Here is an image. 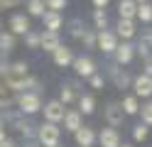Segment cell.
Wrapping results in <instances>:
<instances>
[{
	"label": "cell",
	"mask_w": 152,
	"mask_h": 147,
	"mask_svg": "<svg viewBox=\"0 0 152 147\" xmlns=\"http://www.w3.org/2000/svg\"><path fill=\"white\" fill-rule=\"evenodd\" d=\"M15 105H17V113L34 115V113L42 110V96H39V93H17Z\"/></svg>",
	"instance_id": "1"
},
{
	"label": "cell",
	"mask_w": 152,
	"mask_h": 147,
	"mask_svg": "<svg viewBox=\"0 0 152 147\" xmlns=\"http://www.w3.org/2000/svg\"><path fill=\"white\" fill-rule=\"evenodd\" d=\"M37 140H39L42 147H54L61 140V130L56 125H52V123H42L37 127Z\"/></svg>",
	"instance_id": "2"
},
{
	"label": "cell",
	"mask_w": 152,
	"mask_h": 147,
	"mask_svg": "<svg viewBox=\"0 0 152 147\" xmlns=\"http://www.w3.org/2000/svg\"><path fill=\"white\" fill-rule=\"evenodd\" d=\"M120 39L115 37V32L113 29H98L96 32V49L103 54H113L115 52V47H118Z\"/></svg>",
	"instance_id": "3"
},
{
	"label": "cell",
	"mask_w": 152,
	"mask_h": 147,
	"mask_svg": "<svg viewBox=\"0 0 152 147\" xmlns=\"http://www.w3.org/2000/svg\"><path fill=\"white\" fill-rule=\"evenodd\" d=\"M30 29H32V22H30V17H27L25 12H15V15H10V22H7V32H10V34H15V37H25Z\"/></svg>",
	"instance_id": "4"
},
{
	"label": "cell",
	"mask_w": 152,
	"mask_h": 147,
	"mask_svg": "<svg viewBox=\"0 0 152 147\" xmlns=\"http://www.w3.org/2000/svg\"><path fill=\"white\" fill-rule=\"evenodd\" d=\"M103 120H106L108 127H115V130H118V125H123L125 113H123V108H120L118 101H110L106 108H103Z\"/></svg>",
	"instance_id": "5"
},
{
	"label": "cell",
	"mask_w": 152,
	"mask_h": 147,
	"mask_svg": "<svg viewBox=\"0 0 152 147\" xmlns=\"http://www.w3.org/2000/svg\"><path fill=\"white\" fill-rule=\"evenodd\" d=\"M130 86H132V96H135L137 101L152 96V76H147V74H137Z\"/></svg>",
	"instance_id": "6"
},
{
	"label": "cell",
	"mask_w": 152,
	"mask_h": 147,
	"mask_svg": "<svg viewBox=\"0 0 152 147\" xmlns=\"http://www.w3.org/2000/svg\"><path fill=\"white\" fill-rule=\"evenodd\" d=\"M71 66H74V71H76L79 78H91L93 74L98 71V69H96V61H93L91 56H74Z\"/></svg>",
	"instance_id": "7"
},
{
	"label": "cell",
	"mask_w": 152,
	"mask_h": 147,
	"mask_svg": "<svg viewBox=\"0 0 152 147\" xmlns=\"http://www.w3.org/2000/svg\"><path fill=\"white\" fill-rule=\"evenodd\" d=\"M42 113H44V123H52V125H59L64 120V113L66 108L59 103V101H49L42 105Z\"/></svg>",
	"instance_id": "8"
},
{
	"label": "cell",
	"mask_w": 152,
	"mask_h": 147,
	"mask_svg": "<svg viewBox=\"0 0 152 147\" xmlns=\"http://www.w3.org/2000/svg\"><path fill=\"white\" fill-rule=\"evenodd\" d=\"M108 76L113 78L115 88H120V91H123V88H130V83H132V76H130V74H128L123 66H118L115 61H113V64L108 66Z\"/></svg>",
	"instance_id": "9"
},
{
	"label": "cell",
	"mask_w": 152,
	"mask_h": 147,
	"mask_svg": "<svg viewBox=\"0 0 152 147\" xmlns=\"http://www.w3.org/2000/svg\"><path fill=\"white\" fill-rule=\"evenodd\" d=\"M113 56H115V64L118 66H128L132 59H135V44H132V42H118Z\"/></svg>",
	"instance_id": "10"
},
{
	"label": "cell",
	"mask_w": 152,
	"mask_h": 147,
	"mask_svg": "<svg viewBox=\"0 0 152 147\" xmlns=\"http://www.w3.org/2000/svg\"><path fill=\"white\" fill-rule=\"evenodd\" d=\"M76 98H79V83L76 81H64L61 88H59V98H56V101L66 108V105H71Z\"/></svg>",
	"instance_id": "11"
},
{
	"label": "cell",
	"mask_w": 152,
	"mask_h": 147,
	"mask_svg": "<svg viewBox=\"0 0 152 147\" xmlns=\"http://www.w3.org/2000/svg\"><path fill=\"white\" fill-rule=\"evenodd\" d=\"M52 61L59 66V69L71 66V61H74V49H71V47H66V44H59V47L52 52Z\"/></svg>",
	"instance_id": "12"
},
{
	"label": "cell",
	"mask_w": 152,
	"mask_h": 147,
	"mask_svg": "<svg viewBox=\"0 0 152 147\" xmlns=\"http://www.w3.org/2000/svg\"><path fill=\"white\" fill-rule=\"evenodd\" d=\"M96 140L101 147H120V132L115 130V127H103L101 132H96Z\"/></svg>",
	"instance_id": "13"
},
{
	"label": "cell",
	"mask_w": 152,
	"mask_h": 147,
	"mask_svg": "<svg viewBox=\"0 0 152 147\" xmlns=\"http://www.w3.org/2000/svg\"><path fill=\"white\" fill-rule=\"evenodd\" d=\"M135 34H137L135 20H118V22H115V37H118V39H123V42H130Z\"/></svg>",
	"instance_id": "14"
},
{
	"label": "cell",
	"mask_w": 152,
	"mask_h": 147,
	"mask_svg": "<svg viewBox=\"0 0 152 147\" xmlns=\"http://www.w3.org/2000/svg\"><path fill=\"white\" fill-rule=\"evenodd\" d=\"M74 140H76L79 147H93L96 145V130L88 127V125H81L79 130L74 132Z\"/></svg>",
	"instance_id": "15"
},
{
	"label": "cell",
	"mask_w": 152,
	"mask_h": 147,
	"mask_svg": "<svg viewBox=\"0 0 152 147\" xmlns=\"http://www.w3.org/2000/svg\"><path fill=\"white\" fill-rule=\"evenodd\" d=\"M42 22H44V29H49V32H59V29L64 27V15L61 12H54V10H44Z\"/></svg>",
	"instance_id": "16"
},
{
	"label": "cell",
	"mask_w": 152,
	"mask_h": 147,
	"mask_svg": "<svg viewBox=\"0 0 152 147\" xmlns=\"http://www.w3.org/2000/svg\"><path fill=\"white\" fill-rule=\"evenodd\" d=\"M61 44L59 39V32H49V29H44V32H39V49H44V52H54L56 47Z\"/></svg>",
	"instance_id": "17"
},
{
	"label": "cell",
	"mask_w": 152,
	"mask_h": 147,
	"mask_svg": "<svg viewBox=\"0 0 152 147\" xmlns=\"http://www.w3.org/2000/svg\"><path fill=\"white\" fill-rule=\"evenodd\" d=\"M135 54H140L142 59L152 54V29H142L140 32V39H137V47H135Z\"/></svg>",
	"instance_id": "18"
},
{
	"label": "cell",
	"mask_w": 152,
	"mask_h": 147,
	"mask_svg": "<svg viewBox=\"0 0 152 147\" xmlns=\"http://www.w3.org/2000/svg\"><path fill=\"white\" fill-rule=\"evenodd\" d=\"M64 130H69V132H76L79 127L83 125V115L79 113V110H66L64 113Z\"/></svg>",
	"instance_id": "19"
},
{
	"label": "cell",
	"mask_w": 152,
	"mask_h": 147,
	"mask_svg": "<svg viewBox=\"0 0 152 147\" xmlns=\"http://www.w3.org/2000/svg\"><path fill=\"white\" fill-rule=\"evenodd\" d=\"M76 101H79V108H76V110H79L81 115H93L96 113V98H93L91 93H81Z\"/></svg>",
	"instance_id": "20"
},
{
	"label": "cell",
	"mask_w": 152,
	"mask_h": 147,
	"mask_svg": "<svg viewBox=\"0 0 152 147\" xmlns=\"http://www.w3.org/2000/svg\"><path fill=\"white\" fill-rule=\"evenodd\" d=\"M137 5L132 0H120L118 3V20H135Z\"/></svg>",
	"instance_id": "21"
},
{
	"label": "cell",
	"mask_w": 152,
	"mask_h": 147,
	"mask_svg": "<svg viewBox=\"0 0 152 147\" xmlns=\"http://www.w3.org/2000/svg\"><path fill=\"white\" fill-rule=\"evenodd\" d=\"M15 44H17V37L15 34H10V32H5V29H0V54H10L12 49H15Z\"/></svg>",
	"instance_id": "22"
},
{
	"label": "cell",
	"mask_w": 152,
	"mask_h": 147,
	"mask_svg": "<svg viewBox=\"0 0 152 147\" xmlns=\"http://www.w3.org/2000/svg\"><path fill=\"white\" fill-rule=\"evenodd\" d=\"M120 108H123V113H125V118H128V115H137V110H140V101H137L135 96H123Z\"/></svg>",
	"instance_id": "23"
},
{
	"label": "cell",
	"mask_w": 152,
	"mask_h": 147,
	"mask_svg": "<svg viewBox=\"0 0 152 147\" xmlns=\"http://www.w3.org/2000/svg\"><path fill=\"white\" fill-rule=\"evenodd\" d=\"M66 27H69V34L74 37V39H81V34L86 32V25H83V20L81 17H74V20H69V22H66Z\"/></svg>",
	"instance_id": "24"
},
{
	"label": "cell",
	"mask_w": 152,
	"mask_h": 147,
	"mask_svg": "<svg viewBox=\"0 0 152 147\" xmlns=\"http://www.w3.org/2000/svg\"><path fill=\"white\" fill-rule=\"evenodd\" d=\"M44 10V0H27V17H42Z\"/></svg>",
	"instance_id": "25"
},
{
	"label": "cell",
	"mask_w": 152,
	"mask_h": 147,
	"mask_svg": "<svg viewBox=\"0 0 152 147\" xmlns=\"http://www.w3.org/2000/svg\"><path fill=\"white\" fill-rule=\"evenodd\" d=\"M135 20L140 22H152V3H140L137 5V12H135Z\"/></svg>",
	"instance_id": "26"
},
{
	"label": "cell",
	"mask_w": 152,
	"mask_h": 147,
	"mask_svg": "<svg viewBox=\"0 0 152 147\" xmlns=\"http://www.w3.org/2000/svg\"><path fill=\"white\" fill-rule=\"evenodd\" d=\"M93 29H108V15L106 10H93Z\"/></svg>",
	"instance_id": "27"
},
{
	"label": "cell",
	"mask_w": 152,
	"mask_h": 147,
	"mask_svg": "<svg viewBox=\"0 0 152 147\" xmlns=\"http://www.w3.org/2000/svg\"><path fill=\"white\" fill-rule=\"evenodd\" d=\"M147 137H150V127H147V125L137 123L135 127H132V140H135V142H145Z\"/></svg>",
	"instance_id": "28"
},
{
	"label": "cell",
	"mask_w": 152,
	"mask_h": 147,
	"mask_svg": "<svg viewBox=\"0 0 152 147\" xmlns=\"http://www.w3.org/2000/svg\"><path fill=\"white\" fill-rule=\"evenodd\" d=\"M79 42L86 47V49H96V29H86V32L81 34Z\"/></svg>",
	"instance_id": "29"
},
{
	"label": "cell",
	"mask_w": 152,
	"mask_h": 147,
	"mask_svg": "<svg viewBox=\"0 0 152 147\" xmlns=\"http://www.w3.org/2000/svg\"><path fill=\"white\" fill-rule=\"evenodd\" d=\"M88 83H91L93 91H103V86H106V76H103L101 71H96V74L88 78Z\"/></svg>",
	"instance_id": "30"
},
{
	"label": "cell",
	"mask_w": 152,
	"mask_h": 147,
	"mask_svg": "<svg viewBox=\"0 0 152 147\" xmlns=\"http://www.w3.org/2000/svg\"><path fill=\"white\" fill-rule=\"evenodd\" d=\"M25 44H27V49H39V32L30 29V32L25 34Z\"/></svg>",
	"instance_id": "31"
},
{
	"label": "cell",
	"mask_w": 152,
	"mask_h": 147,
	"mask_svg": "<svg viewBox=\"0 0 152 147\" xmlns=\"http://www.w3.org/2000/svg\"><path fill=\"white\" fill-rule=\"evenodd\" d=\"M137 115L142 118V125H147V127H152V108H150V105H140V110H137Z\"/></svg>",
	"instance_id": "32"
},
{
	"label": "cell",
	"mask_w": 152,
	"mask_h": 147,
	"mask_svg": "<svg viewBox=\"0 0 152 147\" xmlns=\"http://www.w3.org/2000/svg\"><path fill=\"white\" fill-rule=\"evenodd\" d=\"M66 3H69V0H44V7L54 10V12H61V10L66 7Z\"/></svg>",
	"instance_id": "33"
},
{
	"label": "cell",
	"mask_w": 152,
	"mask_h": 147,
	"mask_svg": "<svg viewBox=\"0 0 152 147\" xmlns=\"http://www.w3.org/2000/svg\"><path fill=\"white\" fill-rule=\"evenodd\" d=\"M142 74H147V76H152V54L142 59Z\"/></svg>",
	"instance_id": "34"
},
{
	"label": "cell",
	"mask_w": 152,
	"mask_h": 147,
	"mask_svg": "<svg viewBox=\"0 0 152 147\" xmlns=\"http://www.w3.org/2000/svg\"><path fill=\"white\" fill-rule=\"evenodd\" d=\"M20 3L22 0H0V12H3V10H10V7H17Z\"/></svg>",
	"instance_id": "35"
},
{
	"label": "cell",
	"mask_w": 152,
	"mask_h": 147,
	"mask_svg": "<svg viewBox=\"0 0 152 147\" xmlns=\"http://www.w3.org/2000/svg\"><path fill=\"white\" fill-rule=\"evenodd\" d=\"M91 3H93V7H96V10H106L110 0H91Z\"/></svg>",
	"instance_id": "36"
},
{
	"label": "cell",
	"mask_w": 152,
	"mask_h": 147,
	"mask_svg": "<svg viewBox=\"0 0 152 147\" xmlns=\"http://www.w3.org/2000/svg\"><path fill=\"white\" fill-rule=\"evenodd\" d=\"M0 147H17V142H15V140H10V137H5V140L0 142Z\"/></svg>",
	"instance_id": "37"
},
{
	"label": "cell",
	"mask_w": 152,
	"mask_h": 147,
	"mask_svg": "<svg viewBox=\"0 0 152 147\" xmlns=\"http://www.w3.org/2000/svg\"><path fill=\"white\" fill-rule=\"evenodd\" d=\"M3 125H5V120H3V118H0V142H3L5 137H7V135H5V127H3Z\"/></svg>",
	"instance_id": "38"
},
{
	"label": "cell",
	"mask_w": 152,
	"mask_h": 147,
	"mask_svg": "<svg viewBox=\"0 0 152 147\" xmlns=\"http://www.w3.org/2000/svg\"><path fill=\"white\" fill-rule=\"evenodd\" d=\"M12 101H10V98H7V101H0V108H7V105H10Z\"/></svg>",
	"instance_id": "39"
},
{
	"label": "cell",
	"mask_w": 152,
	"mask_h": 147,
	"mask_svg": "<svg viewBox=\"0 0 152 147\" xmlns=\"http://www.w3.org/2000/svg\"><path fill=\"white\" fill-rule=\"evenodd\" d=\"M120 147H135V145H130V142H120Z\"/></svg>",
	"instance_id": "40"
},
{
	"label": "cell",
	"mask_w": 152,
	"mask_h": 147,
	"mask_svg": "<svg viewBox=\"0 0 152 147\" xmlns=\"http://www.w3.org/2000/svg\"><path fill=\"white\" fill-rule=\"evenodd\" d=\"M132 3H135V5H140V3H150V0H132Z\"/></svg>",
	"instance_id": "41"
},
{
	"label": "cell",
	"mask_w": 152,
	"mask_h": 147,
	"mask_svg": "<svg viewBox=\"0 0 152 147\" xmlns=\"http://www.w3.org/2000/svg\"><path fill=\"white\" fill-rule=\"evenodd\" d=\"M147 105H150V108H152V101H150V103H147Z\"/></svg>",
	"instance_id": "42"
},
{
	"label": "cell",
	"mask_w": 152,
	"mask_h": 147,
	"mask_svg": "<svg viewBox=\"0 0 152 147\" xmlns=\"http://www.w3.org/2000/svg\"><path fill=\"white\" fill-rule=\"evenodd\" d=\"M0 29H3V22H0Z\"/></svg>",
	"instance_id": "43"
},
{
	"label": "cell",
	"mask_w": 152,
	"mask_h": 147,
	"mask_svg": "<svg viewBox=\"0 0 152 147\" xmlns=\"http://www.w3.org/2000/svg\"><path fill=\"white\" fill-rule=\"evenodd\" d=\"M54 147H61V145H54Z\"/></svg>",
	"instance_id": "44"
}]
</instances>
